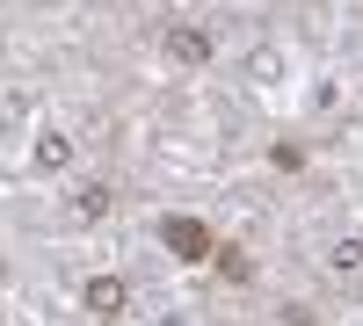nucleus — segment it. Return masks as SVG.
Here are the masks:
<instances>
[{
    "label": "nucleus",
    "instance_id": "f257e3e1",
    "mask_svg": "<svg viewBox=\"0 0 363 326\" xmlns=\"http://www.w3.org/2000/svg\"><path fill=\"white\" fill-rule=\"evenodd\" d=\"M167 247H182V261H203V254H218L211 247V232L196 218H167Z\"/></svg>",
    "mask_w": 363,
    "mask_h": 326
},
{
    "label": "nucleus",
    "instance_id": "f03ea898",
    "mask_svg": "<svg viewBox=\"0 0 363 326\" xmlns=\"http://www.w3.org/2000/svg\"><path fill=\"white\" fill-rule=\"evenodd\" d=\"M124 298H131V290L116 283V276H95V283H87V312H102V319L124 312Z\"/></svg>",
    "mask_w": 363,
    "mask_h": 326
},
{
    "label": "nucleus",
    "instance_id": "7ed1b4c3",
    "mask_svg": "<svg viewBox=\"0 0 363 326\" xmlns=\"http://www.w3.org/2000/svg\"><path fill=\"white\" fill-rule=\"evenodd\" d=\"M167 51H174V58H203V51H211V44H203V37H196V29H174V37H167Z\"/></svg>",
    "mask_w": 363,
    "mask_h": 326
}]
</instances>
